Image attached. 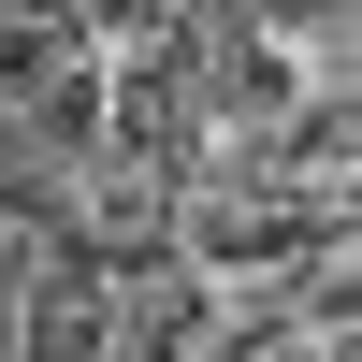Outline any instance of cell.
<instances>
[{"label":"cell","instance_id":"cell-1","mask_svg":"<svg viewBox=\"0 0 362 362\" xmlns=\"http://www.w3.org/2000/svg\"><path fill=\"white\" fill-rule=\"evenodd\" d=\"M319 247H348V203H305L290 174H261V160H232V145H218V174L189 189V276L218 290V276L319 261Z\"/></svg>","mask_w":362,"mask_h":362},{"label":"cell","instance_id":"cell-3","mask_svg":"<svg viewBox=\"0 0 362 362\" xmlns=\"http://www.w3.org/2000/svg\"><path fill=\"white\" fill-rule=\"evenodd\" d=\"M15 362H116V276H102L87 247H44V261H29Z\"/></svg>","mask_w":362,"mask_h":362},{"label":"cell","instance_id":"cell-4","mask_svg":"<svg viewBox=\"0 0 362 362\" xmlns=\"http://www.w3.org/2000/svg\"><path fill=\"white\" fill-rule=\"evenodd\" d=\"M58 58H73V15H0V102H29Z\"/></svg>","mask_w":362,"mask_h":362},{"label":"cell","instance_id":"cell-5","mask_svg":"<svg viewBox=\"0 0 362 362\" xmlns=\"http://www.w3.org/2000/svg\"><path fill=\"white\" fill-rule=\"evenodd\" d=\"M203 362H348L334 334H232V348H203Z\"/></svg>","mask_w":362,"mask_h":362},{"label":"cell","instance_id":"cell-2","mask_svg":"<svg viewBox=\"0 0 362 362\" xmlns=\"http://www.w3.org/2000/svg\"><path fill=\"white\" fill-rule=\"evenodd\" d=\"M189 102H203V131H232V145H261L290 116V58L261 44V15H189Z\"/></svg>","mask_w":362,"mask_h":362}]
</instances>
